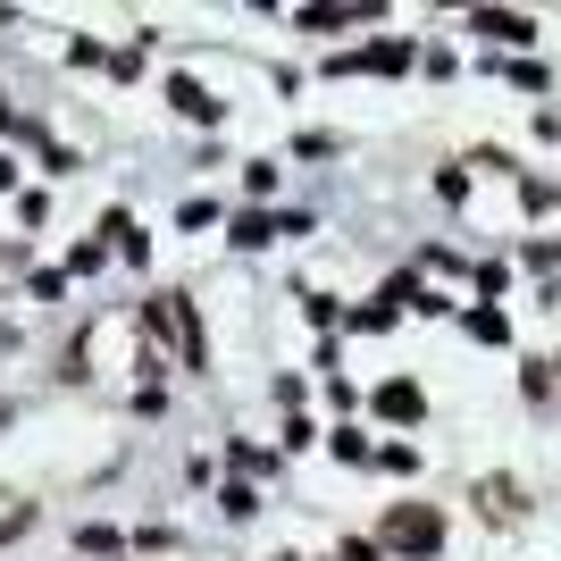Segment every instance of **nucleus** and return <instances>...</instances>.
Wrapping results in <instances>:
<instances>
[{"label": "nucleus", "mask_w": 561, "mask_h": 561, "mask_svg": "<svg viewBox=\"0 0 561 561\" xmlns=\"http://www.w3.org/2000/svg\"><path fill=\"white\" fill-rule=\"evenodd\" d=\"M386 537L411 545V553H436V537H445V528H436V512H394V528H386Z\"/></svg>", "instance_id": "obj_1"}, {"label": "nucleus", "mask_w": 561, "mask_h": 561, "mask_svg": "<svg viewBox=\"0 0 561 561\" xmlns=\"http://www.w3.org/2000/svg\"><path fill=\"white\" fill-rule=\"evenodd\" d=\"M377 411H386V420H411V411H420V394H411V386H386V394H377Z\"/></svg>", "instance_id": "obj_2"}, {"label": "nucleus", "mask_w": 561, "mask_h": 561, "mask_svg": "<svg viewBox=\"0 0 561 561\" xmlns=\"http://www.w3.org/2000/svg\"><path fill=\"white\" fill-rule=\"evenodd\" d=\"M478 34H503V43H528V18H494V9H486V18H478Z\"/></svg>", "instance_id": "obj_3"}]
</instances>
